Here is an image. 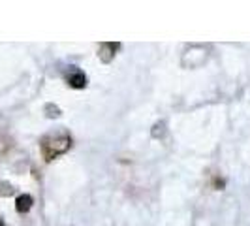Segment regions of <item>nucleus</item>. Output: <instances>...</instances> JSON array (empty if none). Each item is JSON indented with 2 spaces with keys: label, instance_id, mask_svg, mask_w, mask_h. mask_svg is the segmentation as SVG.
Segmentation results:
<instances>
[{
  "label": "nucleus",
  "instance_id": "4",
  "mask_svg": "<svg viewBox=\"0 0 250 226\" xmlns=\"http://www.w3.org/2000/svg\"><path fill=\"white\" fill-rule=\"evenodd\" d=\"M0 226H4V225H2V221H0Z\"/></svg>",
  "mask_w": 250,
  "mask_h": 226
},
{
  "label": "nucleus",
  "instance_id": "2",
  "mask_svg": "<svg viewBox=\"0 0 250 226\" xmlns=\"http://www.w3.org/2000/svg\"><path fill=\"white\" fill-rule=\"evenodd\" d=\"M68 83L74 89H83L87 85V77H85V74H81L79 70H75L74 74L68 75Z\"/></svg>",
  "mask_w": 250,
  "mask_h": 226
},
{
  "label": "nucleus",
  "instance_id": "3",
  "mask_svg": "<svg viewBox=\"0 0 250 226\" xmlns=\"http://www.w3.org/2000/svg\"><path fill=\"white\" fill-rule=\"evenodd\" d=\"M15 207H17V211H19V213H26V211L32 207V198H30L28 194L19 196V198L15 200Z\"/></svg>",
  "mask_w": 250,
  "mask_h": 226
},
{
  "label": "nucleus",
  "instance_id": "1",
  "mask_svg": "<svg viewBox=\"0 0 250 226\" xmlns=\"http://www.w3.org/2000/svg\"><path fill=\"white\" fill-rule=\"evenodd\" d=\"M70 147H72V138L66 132L55 134V136H47L42 141V153H43L45 160H53L59 155H64Z\"/></svg>",
  "mask_w": 250,
  "mask_h": 226
}]
</instances>
